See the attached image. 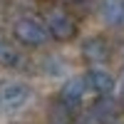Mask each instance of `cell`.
I'll use <instances>...</instances> for the list:
<instances>
[{"instance_id": "obj_1", "label": "cell", "mask_w": 124, "mask_h": 124, "mask_svg": "<svg viewBox=\"0 0 124 124\" xmlns=\"http://www.w3.org/2000/svg\"><path fill=\"white\" fill-rule=\"evenodd\" d=\"M10 35L15 37L17 45L30 47V50L45 47L50 40H52L47 23H45V20H40V17H35V15H23V17H17L15 23H13V27H10Z\"/></svg>"}, {"instance_id": "obj_2", "label": "cell", "mask_w": 124, "mask_h": 124, "mask_svg": "<svg viewBox=\"0 0 124 124\" xmlns=\"http://www.w3.org/2000/svg\"><path fill=\"white\" fill-rule=\"evenodd\" d=\"M30 97H32V87L25 79H17V77L0 79V109L20 112L30 102Z\"/></svg>"}, {"instance_id": "obj_3", "label": "cell", "mask_w": 124, "mask_h": 124, "mask_svg": "<svg viewBox=\"0 0 124 124\" xmlns=\"http://www.w3.org/2000/svg\"><path fill=\"white\" fill-rule=\"evenodd\" d=\"M45 23L50 27L52 40H57V42H70V40L77 35V20L70 15V10L60 8V5L50 8L45 13Z\"/></svg>"}, {"instance_id": "obj_4", "label": "cell", "mask_w": 124, "mask_h": 124, "mask_svg": "<svg viewBox=\"0 0 124 124\" xmlns=\"http://www.w3.org/2000/svg\"><path fill=\"white\" fill-rule=\"evenodd\" d=\"M89 92L92 89H89L87 77L85 75H75V77H70L65 85H62V89H60V104L67 112H75V109H79L82 104H85V99H87Z\"/></svg>"}, {"instance_id": "obj_5", "label": "cell", "mask_w": 124, "mask_h": 124, "mask_svg": "<svg viewBox=\"0 0 124 124\" xmlns=\"http://www.w3.org/2000/svg\"><path fill=\"white\" fill-rule=\"evenodd\" d=\"M85 77H87V82H89V89L94 92L97 97H112V94L117 92V87H119V79L112 75L109 70L99 67V65H92V67L85 72Z\"/></svg>"}, {"instance_id": "obj_6", "label": "cell", "mask_w": 124, "mask_h": 124, "mask_svg": "<svg viewBox=\"0 0 124 124\" xmlns=\"http://www.w3.org/2000/svg\"><path fill=\"white\" fill-rule=\"evenodd\" d=\"M79 55L85 57L89 65H104L109 60V55H112V47H109V42L102 35H89V37L82 40Z\"/></svg>"}, {"instance_id": "obj_7", "label": "cell", "mask_w": 124, "mask_h": 124, "mask_svg": "<svg viewBox=\"0 0 124 124\" xmlns=\"http://www.w3.org/2000/svg\"><path fill=\"white\" fill-rule=\"evenodd\" d=\"M119 112H122V107L112 94V97H97V102L87 112V117L92 124H107V122H114L119 117Z\"/></svg>"}, {"instance_id": "obj_8", "label": "cell", "mask_w": 124, "mask_h": 124, "mask_svg": "<svg viewBox=\"0 0 124 124\" xmlns=\"http://www.w3.org/2000/svg\"><path fill=\"white\" fill-rule=\"evenodd\" d=\"M25 55L20 52V47L15 45V37H5L0 35V67L5 70H17L23 65Z\"/></svg>"}, {"instance_id": "obj_9", "label": "cell", "mask_w": 124, "mask_h": 124, "mask_svg": "<svg viewBox=\"0 0 124 124\" xmlns=\"http://www.w3.org/2000/svg\"><path fill=\"white\" fill-rule=\"evenodd\" d=\"M99 17L107 27H124V0H99Z\"/></svg>"}, {"instance_id": "obj_10", "label": "cell", "mask_w": 124, "mask_h": 124, "mask_svg": "<svg viewBox=\"0 0 124 124\" xmlns=\"http://www.w3.org/2000/svg\"><path fill=\"white\" fill-rule=\"evenodd\" d=\"M42 75L45 77H62V75H67V62L60 55H47L42 60Z\"/></svg>"}, {"instance_id": "obj_11", "label": "cell", "mask_w": 124, "mask_h": 124, "mask_svg": "<svg viewBox=\"0 0 124 124\" xmlns=\"http://www.w3.org/2000/svg\"><path fill=\"white\" fill-rule=\"evenodd\" d=\"M60 3H67V5H77V3H85V0H60Z\"/></svg>"}, {"instance_id": "obj_12", "label": "cell", "mask_w": 124, "mask_h": 124, "mask_svg": "<svg viewBox=\"0 0 124 124\" xmlns=\"http://www.w3.org/2000/svg\"><path fill=\"white\" fill-rule=\"evenodd\" d=\"M50 124H67V119H55V117H52V122H50Z\"/></svg>"}, {"instance_id": "obj_13", "label": "cell", "mask_w": 124, "mask_h": 124, "mask_svg": "<svg viewBox=\"0 0 124 124\" xmlns=\"http://www.w3.org/2000/svg\"><path fill=\"white\" fill-rule=\"evenodd\" d=\"M122 87H124V65H122Z\"/></svg>"}, {"instance_id": "obj_14", "label": "cell", "mask_w": 124, "mask_h": 124, "mask_svg": "<svg viewBox=\"0 0 124 124\" xmlns=\"http://www.w3.org/2000/svg\"><path fill=\"white\" fill-rule=\"evenodd\" d=\"M107 124H124V122H119V119H114V122H107Z\"/></svg>"}]
</instances>
